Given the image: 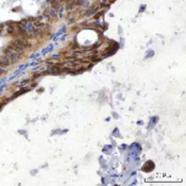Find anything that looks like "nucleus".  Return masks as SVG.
<instances>
[{
  "mask_svg": "<svg viewBox=\"0 0 186 186\" xmlns=\"http://www.w3.org/2000/svg\"><path fill=\"white\" fill-rule=\"evenodd\" d=\"M9 64H10V59L7 55H3V57H0V65L1 66H8Z\"/></svg>",
  "mask_w": 186,
  "mask_h": 186,
  "instance_id": "nucleus-1",
  "label": "nucleus"
}]
</instances>
